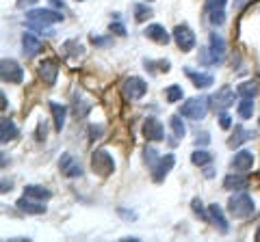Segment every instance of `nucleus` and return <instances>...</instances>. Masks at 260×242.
<instances>
[{"label":"nucleus","mask_w":260,"mask_h":242,"mask_svg":"<svg viewBox=\"0 0 260 242\" xmlns=\"http://www.w3.org/2000/svg\"><path fill=\"white\" fill-rule=\"evenodd\" d=\"M0 100H2V110H6V95L0 93Z\"/></svg>","instance_id":"obj_45"},{"label":"nucleus","mask_w":260,"mask_h":242,"mask_svg":"<svg viewBox=\"0 0 260 242\" xmlns=\"http://www.w3.org/2000/svg\"><path fill=\"white\" fill-rule=\"evenodd\" d=\"M208 212H210V223H214V227L221 232V234H228L230 232V225H228V221L224 217V210H221V206L212 204L208 206Z\"/></svg>","instance_id":"obj_22"},{"label":"nucleus","mask_w":260,"mask_h":242,"mask_svg":"<svg viewBox=\"0 0 260 242\" xmlns=\"http://www.w3.org/2000/svg\"><path fill=\"white\" fill-rule=\"evenodd\" d=\"M76 2H84V0H76Z\"/></svg>","instance_id":"obj_48"},{"label":"nucleus","mask_w":260,"mask_h":242,"mask_svg":"<svg viewBox=\"0 0 260 242\" xmlns=\"http://www.w3.org/2000/svg\"><path fill=\"white\" fill-rule=\"evenodd\" d=\"M174 41L182 52H191L195 48V32L186 24H178L174 28Z\"/></svg>","instance_id":"obj_8"},{"label":"nucleus","mask_w":260,"mask_h":242,"mask_svg":"<svg viewBox=\"0 0 260 242\" xmlns=\"http://www.w3.org/2000/svg\"><path fill=\"white\" fill-rule=\"evenodd\" d=\"M191 208H193V212L198 214V217H200L202 221H206V223H210V212H206V210H204V204H202V199H198V197H195V199L191 201Z\"/></svg>","instance_id":"obj_33"},{"label":"nucleus","mask_w":260,"mask_h":242,"mask_svg":"<svg viewBox=\"0 0 260 242\" xmlns=\"http://www.w3.org/2000/svg\"><path fill=\"white\" fill-rule=\"evenodd\" d=\"M228 212H230L232 219L245 221L256 214V204H254V199L247 193H238V195H232L230 201H228Z\"/></svg>","instance_id":"obj_3"},{"label":"nucleus","mask_w":260,"mask_h":242,"mask_svg":"<svg viewBox=\"0 0 260 242\" xmlns=\"http://www.w3.org/2000/svg\"><path fill=\"white\" fill-rule=\"evenodd\" d=\"M258 123H260V119H258Z\"/></svg>","instance_id":"obj_50"},{"label":"nucleus","mask_w":260,"mask_h":242,"mask_svg":"<svg viewBox=\"0 0 260 242\" xmlns=\"http://www.w3.org/2000/svg\"><path fill=\"white\" fill-rule=\"evenodd\" d=\"M24 195H28V197L37 199V201H48L52 197V193L48 191L46 186H39V184H28L24 188Z\"/></svg>","instance_id":"obj_25"},{"label":"nucleus","mask_w":260,"mask_h":242,"mask_svg":"<svg viewBox=\"0 0 260 242\" xmlns=\"http://www.w3.org/2000/svg\"><path fill=\"white\" fill-rule=\"evenodd\" d=\"M26 22H28L32 30L52 35V30L48 26L63 22V15H61V11H54V9H30V11H26Z\"/></svg>","instance_id":"obj_1"},{"label":"nucleus","mask_w":260,"mask_h":242,"mask_svg":"<svg viewBox=\"0 0 260 242\" xmlns=\"http://www.w3.org/2000/svg\"><path fill=\"white\" fill-rule=\"evenodd\" d=\"M18 210L20 212H24V214H30V217H39V214H46V206H44V201H37V199H32L28 197V195H24L22 199H18Z\"/></svg>","instance_id":"obj_14"},{"label":"nucleus","mask_w":260,"mask_h":242,"mask_svg":"<svg viewBox=\"0 0 260 242\" xmlns=\"http://www.w3.org/2000/svg\"><path fill=\"white\" fill-rule=\"evenodd\" d=\"M91 169H94V173H98L100 178H108V175L115 171L113 156H110L106 149H96V152L91 154Z\"/></svg>","instance_id":"obj_6"},{"label":"nucleus","mask_w":260,"mask_h":242,"mask_svg":"<svg viewBox=\"0 0 260 242\" xmlns=\"http://www.w3.org/2000/svg\"><path fill=\"white\" fill-rule=\"evenodd\" d=\"M148 93V82L139 76H130L122 82V95L126 102H136Z\"/></svg>","instance_id":"obj_5"},{"label":"nucleus","mask_w":260,"mask_h":242,"mask_svg":"<svg viewBox=\"0 0 260 242\" xmlns=\"http://www.w3.org/2000/svg\"><path fill=\"white\" fill-rule=\"evenodd\" d=\"M236 113H238L240 119H252V115H254V97H240Z\"/></svg>","instance_id":"obj_27"},{"label":"nucleus","mask_w":260,"mask_h":242,"mask_svg":"<svg viewBox=\"0 0 260 242\" xmlns=\"http://www.w3.org/2000/svg\"><path fill=\"white\" fill-rule=\"evenodd\" d=\"M234 95H236V93H234V89L230 87V84H224V87H221L217 93L210 97L214 110H219V113H221V110H228L234 104Z\"/></svg>","instance_id":"obj_11"},{"label":"nucleus","mask_w":260,"mask_h":242,"mask_svg":"<svg viewBox=\"0 0 260 242\" xmlns=\"http://www.w3.org/2000/svg\"><path fill=\"white\" fill-rule=\"evenodd\" d=\"M50 110H52V117H54V130L61 132L65 126V117H68V106H63L58 102H50Z\"/></svg>","instance_id":"obj_24"},{"label":"nucleus","mask_w":260,"mask_h":242,"mask_svg":"<svg viewBox=\"0 0 260 242\" xmlns=\"http://www.w3.org/2000/svg\"><path fill=\"white\" fill-rule=\"evenodd\" d=\"M58 169H61V173L65 175V178H80L82 175V167L74 160L72 154H65L63 158L58 160Z\"/></svg>","instance_id":"obj_17"},{"label":"nucleus","mask_w":260,"mask_h":242,"mask_svg":"<svg viewBox=\"0 0 260 242\" xmlns=\"http://www.w3.org/2000/svg\"><path fill=\"white\" fill-rule=\"evenodd\" d=\"M37 2H39V0H18V6H20V9H26V6H32Z\"/></svg>","instance_id":"obj_40"},{"label":"nucleus","mask_w":260,"mask_h":242,"mask_svg":"<svg viewBox=\"0 0 260 242\" xmlns=\"http://www.w3.org/2000/svg\"><path fill=\"white\" fill-rule=\"evenodd\" d=\"M169 126H172V130H174V136H176V139H184V134H186V126H184V123H182L180 115H174V117H169Z\"/></svg>","instance_id":"obj_30"},{"label":"nucleus","mask_w":260,"mask_h":242,"mask_svg":"<svg viewBox=\"0 0 260 242\" xmlns=\"http://www.w3.org/2000/svg\"><path fill=\"white\" fill-rule=\"evenodd\" d=\"M143 35H146V39H150V41H154V43H158V45H167L174 39V35H169V32L165 30V26H160V24L146 26Z\"/></svg>","instance_id":"obj_13"},{"label":"nucleus","mask_w":260,"mask_h":242,"mask_svg":"<svg viewBox=\"0 0 260 242\" xmlns=\"http://www.w3.org/2000/svg\"><path fill=\"white\" fill-rule=\"evenodd\" d=\"M37 74L44 80L46 87H54L56 78H58V63L54 58H44V61L37 65Z\"/></svg>","instance_id":"obj_9"},{"label":"nucleus","mask_w":260,"mask_h":242,"mask_svg":"<svg viewBox=\"0 0 260 242\" xmlns=\"http://www.w3.org/2000/svg\"><path fill=\"white\" fill-rule=\"evenodd\" d=\"M219 126L224 128V130H230L232 128V117L226 113V110H221L219 113Z\"/></svg>","instance_id":"obj_36"},{"label":"nucleus","mask_w":260,"mask_h":242,"mask_svg":"<svg viewBox=\"0 0 260 242\" xmlns=\"http://www.w3.org/2000/svg\"><path fill=\"white\" fill-rule=\"evenodd\" d=\"M254 238H256V240L260 242V227H258V230H256V236H254Z\"/></svg>","instance_id":"obj_47"},{"label":"nucleus","mask_w":260,"mask_h":242,"mask_svg":"<svg viewBox=\"0 0 260 242\" xmlns=\"http://www.w3.org/2000/svg\"><path fill=\"white\" fill-rule=\"evenodd\" d=\"M191 162L195 167H206L212 162V154H208L206 149H195V152L191 154Z\"/></svg>","instance_id":"obj_28"},{"label":"nucleus","mask_w":260,"mask_h":242,"mask_svg":"<svg viewBox=\"0 0 260 242\" xmlns=\"http://www.w3.org/2000/svg\"><path fill=\"white\" fill-rule=\"evenodd\" d=\"M146 2H152V0H146Z\"/></svg>","instance_id":"obj_49"},{"label":"nucleus","mask_w":260,"mask_h":242,"mask_svg":"<svg viewBox=\"0 0 260 242\" xmlns=\"http://www.w3.org/2000/svg\"><path fill=\"white\" fill-rule=\"evenodd\" d=\"M208 141H210V139H208V134L202 132V134H198V141H195V143H198V145H206Z\"/></svg>","instance_id":"obj_42"},{"label":"nucleus","mask_w":260,"mask_h":242,"mask_svg":"<svg viewBox=\"0 0 260 242\" xmlns=\"http://www.w3.org/2000/svg\"><path fill=\"white\" fill-rule=\"evenodd\" d=\"M18 134H20V130L16 126V121L9 119V117H2V121H0V141L2 143L16 141Z\"/></svg>","instance_id":"obj_21"},{"label":"nucleus","mask_w":260,"mask_h":242,"mask_svg":"<svg viewBox=\"0 0 260 242\" xmlns=\"http://www.w3.org/2000/svg\"><path fill=\"white\" fill-rule=\"evenodd\" d=\"M110 32H115V35L124 37V35H126V26L120 24V22H113V24H110Z\"/></svg>","instance_id":"obj_38"},{"label":"nucleus","mask_w":260,"mask_h":242,"mask_svg":"<svg viewBox=\"0 0 260 242\" xmlns=\"http://www.w3.org/2000/svg\"><path fill=\"white\" fill-rule=\"evenodd\" d=\"M117 212H120L122 217H126V219H134V217H136L134 212H128V210H124V208H120V210H117Z\"/></svg>","instance_id":"obj_43"},{"label":"nucleus","mask_w":260,"mask_h":242,"mask_svg":"<svg viewBox=\"0 0 260 242\" xmlns=\"http://www.w3.org/2000/svg\"><path fill=\"white\" fill-rule=\"evenodd\" d=\"M230 167H232V171L247 173V171H250V169L254 167V154L250 152V149H240V152L234 154Z\"/></svg>","instance_id":"obj_15"},{"label":"nucleus","mask_w":260,"mask_h":242,"mask_svg":"<svg viewBox=\"0 0 260 242\" xmlns=\"http://www.w3.org/2000/svg\"><path fill=\"white\" fill-rule=\"evenodd\" d=\"M156 154H158V152H156V149H152V147H148V149H146V160L150 162V167H152L154 162L158 160V156H156Z\"/></svg>","instance_id":"obj_39"},{"label":"nucleus","mask_w":260,"mask_h":242,"mask_svg":"<svg viewBox=\"0 0 260 242\" xmlns=\"http://www.w3.org/2000/svg\"><path fill=\"white\" fill-rule=\"evenodd\" d=\"M22 48H24L22 50L24 54L28 58H32V56H37L39 52L44 50V45H42V41H39L35 35H32V32H24V35H22Z\"/></svg>","instance_id":"obj_18"},{"label":"nucleus","mask_w":260,"mask_h":242,"mask_svg":"<svg viewBox=\"0 0 260 242\" xmlns=\"http://www.w3.org/2000/svg\"><path fill=\"white\" fill-rule=\"evenodd\" d=\"M247 186H250V180H247L243 173H238V171H234V173H230V175H226V178H224V188H226V191H245Z\"/></svg>","instance_id":"obj_19"},{"label":"nucleus","mask_w":260,"mask_h":242,"mask_svg":"<svg viewBox=\"0 0 260 242\" xmlns=\"http://www.w3.org/2000/svg\"><path fill=\"white\" fill-rule=\"evenodd\" d=\"M226 52H228L226 39L221 37L219 32H210V37H208V48L202 50L200 61L204 65H221L226 61Z\"/></svg>","instance_id":"obj_2"},{"label":"nucleus","mask_w":260,"mask_h":242,"mask_svg":"<svg viewBox=\"0 0 260 242\" xmlns=\"http://www.w3.org/2000/svg\"><path fill=\"white\" fill-rule=\"evenodd\" d=\"M206 15H208V22H210L212 26H221L226 22V13L224 9H212V11H206Z\"/></svg>","instance_id":"obj_34"},{"label":"nucleus","mask_w":260,"mask_h":242,"mask_svg":"<svg viewBox=\"0 0 260 242\" xmlns=\"http://www.w3.org/2000/svg\"><path fill=\"white\" fill-rule=\"evenodd\" d=\"M228 0H206L204 2V11H212V9H224Z\"/></svg>","instance_id":"obj_35"},{"label":"nucleus","mask_w":260,"mask_h":242,"mask_svg":"<svg viewBox=\"0 0 260 242\" xmlns=\"http://www.w3.org/2000/svg\"><path fill=\"white\" fill-rule=\"evenodd\" d=\"M208 108H210V97H191L180 106V115L184 119L200 121L208 115Z\"/></svg>","instance_id":"obj_4"},{"label":"nucleus","mask_w":260,"mask_h":242,"mask_svg":"<svg viewBox=\"0 0 260 242\" xmlns=\"http://www.w3.org/2000/svg\"><path fill=\"white\" fill-rule=\"evenodd\" d=\"M184 74L188 76V80L193 82L195 89H208L214 84V78L212 74H206V71H195L191 67H184Z\"/></svg>","instance_id":"obj_16"},{"label":"nucleus","mask_w":260,"mask_h":242,"mask_svg":"<svg viewBox=\"0 0 260 242\" xmlns=\"http://www.w3.org/2000/svg\"><path fill=\"white\" fill-rule=\"evenodd\" d=\"M61 50H63L65 56H76V58H78V56L84 54V48H82V45L78 43V41H74V39H72V41H65Z\"/></svg>","instance_id":"obj_29"},{"label":"nucleus","mask_w":260,"mask_h":242,"mask_svg":"<svg viewBox=\"0 0 260 242\" xmlns=\"http://www.w3.org/2000/svg\"><path fill=\"white\" fill-rule=\"evenodd\" d=\"M11 191V184H6V182H2V193H9Z\"/></svg>","instance_id":"obj_46"},{"label":"nucleus","mask_w":260,"mask_h":242,"mask_svg":"<svg viewBox=\"0 0 260 242\" xmlns=\"http://www.w3.org/2000/svg\"><path fill=\"white\" fill-rule=\"evenodd\" d=\"M132 11H134V19H136V22H146V19H150V17L154 15L152 9H150L148 4H134Z\"/></svg>","instance_id":"obj_32"},{"label":"nucleus","mask_w":260,"mask_h":242,"mask_svg":"<svg viewBox=\"0 0 260 242\" xmlns=\"http://www.w3.org/2000/svg\"><path fill=\"white\" fill-rule=\"evenodd\" d=\"M50 4H52V6H56V9H61V11L65 9V4H63V0H50Z\"/></svg>","instance_id":"obj_44"},{"label":"nucleus","mask_w":260,"mask_h":242,"mask_svg":"<svg viewBox=\"0 0 260 242\" xmlns=\"http://www.w3.org/2000/svg\"><path fill=\"white\" fill-rule=\"evenodd\" d=\"M260 93V84L256 80H245L236 87V95L240 97H256Z\"/></svg>","instance_id":"obj_26"},{"label":"nucleus","mask_w":260,"mask_h":242,"mask_svg":"<svg viewBox=\"0 0 260 242\" xmlns=\"http://www.w3.org/2000/svg\"><path fill=\"white\" fill-rule=\"evenodd\" d=\"M256 136V132H252V130H245L243 126H234V132H232V136L228 139V147L230 149H236V147H240L245 141H250V139H254Z\"/></svg>","instance_id":"obj_20"},{"label":"nucleus","mask_w":260,"mask_h":242,"mask_svg":"<svg viewBox=\"0 0 260 242\" xmlns=\"http://www.w3.org/2000/svg\"><path fill=\"white\" fill-rule=\"evenodd\" d=\"M174 165H176V156L174 154L160 156V158L152 165V180L154 182H162V180L167 178V173L174 169Z\"/></svg>","instance_id":"obj_10"},{"label":"nucleus","mask_w":260,"mask_h":242,"mask_svg":"<svg viewBox=\"0 0 260 242\" xmlns=\"http://www.w3.org/2000/svg\"><path fill=\"white\" fill-rule=\"evenodd\" d=\"M143 136H146L148 141H154L158 143L165 139V130H162V123L156 119V117H148L146 121H143Z\"/></svg>","instance_id":"obj_12"},{"label":"nucleus","mask_w":260,"mask_h":242,"mask_svg":"<svg viewBox=\"0 0 260 242\" xmlns=\"http://www.w3.org/2000/svg\"><path fill=\"white\" fill-rule=\"evenodd\" d=\"M250 2H252V0H234V9L240 11V9H245V6L250 4Z\"/></svg>","instance_id":"obj_41"},{"label":"nucleus","mask_w":260,"mask_h":242,"mask_svg":"<svg viewBox=\"0 0 260 242\" xmlns=\"http://www.w3.org/2000/svg\"><path fill=\"white\" fill-rule=\"evenodd\" d=\"M91 108H94V102L84 100L82 91H76V93H74V115L78 117V119H84V117L89 115Z\"/></svg>","instance_id":"obj_23"},{"label":"nucleus","mask_w":260,"mask_h":242,"mask_svg":"<svg viewBox=\"0 0 260 242\" xmlns=\"http://www.w3.org/2000/svg\"><path fill=\"white\" fill-rule=\"evenodd\" d=\"M102 132H104V126H100V123H98V126H91V128H89V139H91V141L100 139Z\"/></svg>","instance_id":"obj_37"},{"label":"nucleus","mask_w":260,"mask_h":242,"mask_svg":"<svg viewBox=\"0 0 260 242\" xmlns=\"http://www.w3.org/2000/svg\"><path fill=\"white\" fill-rule=\"evenodd\" d=\"M0 76H2V82H9V84L24 82V69L20 67V63L16 58H2V63H0Z\"/></svg>","instance_id":"obj_7"},{"label":"nucleus","mask_w":260,"mask_h":242,"mask_svg":"<svg viewBox=\"0 0 260 242\" xmlns=\"http://www.w3.org/2000/svg\"><path fill=\"white\" fill-rule=\"evenodd\" d=\"M182 95H184V93H182V87H180V84H169V87L165 89V100L172 102V104L180 102Z\"/></svg>","instance_id":"obj_31"}]
</instances>
